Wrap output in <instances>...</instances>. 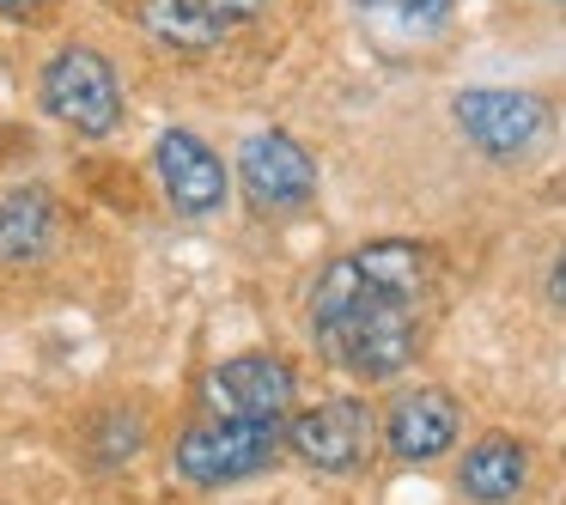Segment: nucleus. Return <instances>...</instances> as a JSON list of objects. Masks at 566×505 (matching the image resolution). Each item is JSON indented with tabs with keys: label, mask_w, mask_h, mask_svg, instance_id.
<instances>
[{
	"label": "nucleus",
	"mask_w": 566,
	"mask_h": 505,
	"mask_svg": "<svg viewBox=\"0 0 566 505\" xmlns=\"http://www.w3.org/2000/svg\"><path fill=\"white\" fill-rule=\"evenodd\" d=\"M286 451V420H201L177 439V475L196 487H232L262 469H274Z\"/></svg>",
	"instance_id": "obj_2"
},
{
	"label": "nucleus",
	"mask_w": 566,
	"mask_h": 505,
	"mask_svg": "<svg viewBox=\"0 0 566 505\" xmlns=\"http://www.w3.org/2000/svg\"><path fill=\"white\" fill-rule=\"evenodd\" d=\"M420 298L427 293L390 286L354 256H342L311 286V341L323 359L359 378H396L420 354Z\"/></svg>",
	"instance_id": "obj_1"
},
{
	"label": "nucleus",
	"mask_w": 566,
	"mask_h": 505,
	"mask_svg": "<svg viewBox=\"0 0 566 505\" xmlns=\"http://www.w3.org/2000/svg\"><path fill=\"white\" fill-rule=\"evenodd\" d=\"M457 128L469 135V147H481L488 159L500 165H517L530 152L548 147L554 135V111L536 98V92H512V86H469L457 92L451 104Z\"/></svg>",
	"instance_id": "obj_4"
},
{
	"label": "nucleus",
	"mask_w": 566,
	"mask_h": 505,
	"mask_svg": "<svg viewBox=\"0 0 566 505\" xmlns=\"http://www.w3.org/2000/svg\"><path fill=\"white\" fill-rule=\"evenodd\" d=\"M153 171H159V183H165V201H171L184 220H208V213H220L226 165H220V152H213L201 135H189V128H165L159 147H153Z\"/></svg>",
	"instance_id": "obj_8"
},
{
	"label": "nucleus",
	"mask_w": 566,
	"mask_h": 505,
	"mask_svg": "<svg viewBox=\"0 0 566 505\" xmlns=\"http://www.w3.org/2000/svg\"><path fill=\"white\" fill-rule=\"evenodd\" d=\"M457 481H463V493L475 505H505V499H517V493H524L530 456H524V444H512V439H481L475 451L463 456Z\"/></svg>",
	"instance_id": "obj_12"
},
{
	"label": "nucleus",
	"mask_w": 566,
	"mask_h": 505,
	"mask_svg": "<svg viewBox=\"0 0 566 505\" xmlns=\"http://www.w3.org/2000/svg\"><path fill=\"white\" fill-rule=\"evenodd\" d=\"M457 432H463V408L444 390H408L402 402L384 414V439H390V451L402 456V463H432V456H444L457 444Z\"/></svg>",
	"instance_id": "obj_10"
},
{
	"label": "nucleus",
	"mask_w": 566,
	"mask_h": 505,
	"mask_svg": "<svg viewBox=\"0 0 566 505\" xmlns=\"http://www.w3.org/2000/svg\"><path fill=\"white\" fill-rule=\"evenodd\" d=\"M43 7H55V0H0V19H31Z\"/></svg>",
	"instance_id": "obj_14"
},
{
	"label": "nucleus",
	"mask_w": 566,
	"mask_h": 505,
	"mask_svg": "<svg viewBox=\"0 0 566 505\" xmlns=\"http://www.w3.org/2000/svg\"><path fill=\"white\" fill-rule=\"evenodd\" d=\"M293 396H298V378L274 354H238L201 378L208 414H226V420H286Z\"/></svg>",
	"instance_id": "obj_6"
},
{
	"label": "nucleus",
	"mask_w": 566,
	"mask_h": 505,
	"mask_svg": "<svg viewBox=\"0 0 566 505\" xmlns=\"http://www.w3.org/2000/svg\"><path fill=\"white\" fill-rule=\"evenodd\" d=\"M38 92H43V111L86 140H104V135L123 128V80H116V67L104 62L98 50H86V43H67L62 55H50Z\"/></svg>",
	"instance_id": "obj_3"
},
{
	"label": "nucleus",
	"mask_w": 566,
	"mask_h": 505,
	"mask_svg": "<svg viewBox=\"0 0 566 505\" xmlns=\"http://www.w3.org/2000/svg\"><path fill=\"white\" fill-rule=\"evenodd\" d=\"M286 451L323 475H354L371 451V408L354 396H329V402L305 408L286 420Z\"/></svg>",
	"instance_id": "obj_7"
},
{
	"label": "nucleus",
	"mask_w": 566,
	"mask_h": 505,
	"mask_svg": "<svg viewBox=\"0 0 566 505\" xmlns=\"http://www.w3.org/2000/svg\"><path fill=\"white\" fill-rule=\"evenodd\" d=\"M548 293H554V305L566 311V250L554 256V269H548Z\"/></svg>",
	"instance_id": "obj_15"
},
{
	"label": "nucleus",
	"mask_w": 566,
	"mask_h": 505,
	"mask_svg": "<svg viewBox=\"0 0 566 505\" xmlns=\"http://www.w3.org/2000/svg\"><path fill=\"white\" fill-rule=\"evenodd\" d=\"M238 189L256 213H298L317 196V165L281 128H262L238 147Z\"/></svg>",
	"instance_id": "obj_5"
},
{
	"label": "nucleus",
	"mask_w": 566,
	"mask_h": 505,
	"mask_svg": "<svg viewBox=\"0 0 566 505\" xmlns=\"http://www.w3.org/2000/svg\"><path fill=\"white\" fill-rule=\"evenodd\" d=\"M269 0H140V31L177 55H201L226 43V31L250 25Z\"/></svg>",
	"instance_id": "obj_9"
},
{
	"label": "nucleus",
	"mask_w": 566,
	"mask_h": 505,
	"mask_svg": "<svg viewBox=\"0 0 566 505\" xmlns=\"http://www.w3.org/2000/svg\"><path fill=\"white\" fill-rule=\"evenodd\" d=\"M50 244H55V196L38 183L7 189V196H0V269L43 262Z\"/></svg>",
	"instance_id": "obj_11"
},
{
	"label": "nucleus",
	"mask_w": 566,
	"mask_h": 505,
	"mask_svg": "<svg viewBox=\"0 0 566 505\" xmlns=\"http://www.w3.org/2000/svg\"><path fill=\"white\" fill-rule=\"evenodd\" d=\"M378 7H390L396 19H408V25H420V31L451 13V0H378Z\"/></svg>",
	"instance_id": "obj_13"
}]
</instances>
